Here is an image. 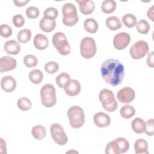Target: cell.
Returning <instances> with one entry per match:
<instances>
[{"label": "cell", "instance_id": "6da1fadb", "mask_svg": "<svg viewBox=\"0 0 154 154\" xmlns=\"http://www.w3.org/2000/svg\"><path fill=\"white\" fill-rule=\"evenodd\" d=\"M124 66L116 59H108L103 61L100 72L103 79L109 85L116 86L120 84L125 75Z\"/></svg>", "mask_w": 154, "mask_h": 154}, {"label": "cell", "instance_id": "7a4b0ae2", "mask_svg": "<svg viewBox=\"0 0 154 154\" xmlns=\"http://www.w3.org/2000/svg\"><path fill=\"white\" fill-rule=\"evenodd\" d=\"M41 101L43 105L46 108L54 106L57 102L56 90L51 84L44 85L40 90Z\"/></svg>", "mask_w": 154, "mask_h": 154}, {"label": "cell", "instance_id": "3957f363", "mask_svg": "<svg viewBox=\"0 0 154 154\" xmlns=\"http://www.w3.org/2000/svg\"><path fill=\"white\" fill-rule=\"evenodd\" d=\"M129 147L128 141L123 137H119L108 143L105 152L106 154H121L126 153Z\"/></svg>", "mask_w": 154, "mask_h": 154}, {"label": "cell", "instance_id": "277c9868", "mask_svg": "<svg viewBox=\"0 0 154 154\" xmlns=\"http://www.w3.org/2000/svg\"><path fill=\"white\" fill-rule=\"evenodd\" d=\"M99 99L105 110L113 112L117 108L118 103L111 90L106 88L102 90L99 93Z\"/></svg>", "mask_w": 154, "mask_h": 154}, {"label": "cell", "instance_id": "5b68a950", "mask_svg": "<svg viewBox=\"0 0 154 154\" xmlns=\"http://www.w3.org/2000/svg\"><path fill=\"white\" fill-rule=\"evenodd\" d=\"M70 125L75 129L82 127L85 122V115L83 109L78 106H72L67 111Z\"/></svg>", "mask_w": 154, "mask_h": 154}, {"label": "cell", "instance_id": "8992f818", "mask_svg": "<svg viewBox=\"0 0 154 154\" xmlns=\"http://www.w3.org/2000/svg\"><path fill=\"white\" fill-rule=\"evenodd\" d=\"M63 18V23L67 26L75 25L78 21V16L77 10L74 4L67 2L66 3L62 8Z\"/></svg>", "mask_w": 154, "mask_h": 154}, {"label": "cell", "instance_id": "52a82bcc", "mask_svg": "<svg viewBox=\"0 0 154 154\" xmlns=\"http://www.w3.org/2000/svg\"><path fill=\"white\" fill-rule=\"evenodd\" d=\"M52 43L61 55H67L70 54V46L63 32H57L55 33L52 36Z\"/></svg>", "mask_w": 154, "mask_h": 154}, {"label": "cell", "instance_id": "ba28073f", "mask_svg": "<svg viewBox=\"0 0 154 154\" xmlns=\"http://www.w3.org/2000/svg\"><path fill=\"white\" fill-rule=\"evenodd\" d=\"M96 45L95 40L90 37H84L80 43V53L85 59L93 57L96 53Z\"/></svg>", "mask_w": 154, "mask_h": 154}, {"label": "cell", "instance_id": "9c48e42d", "mask_svg": "<svg viewBox=\"0 0 154 154\" xmlns=\"http://www.w3.org/2000/svg\"><path fill=\"white\" fill-rule=\"evenodd\" d=\"M149 48L147 43L144 40H139L134 43L130 48L131 57L135 60H139L149 53Z\"/></svg>", "mask_w": 154, "mask_h": 154}, {"label": "cell", "instance_id": "30bf717a", "mask_svg": "<svg viewBox=\"0 0 154 154\" xmlns=\"http://www.w3.org/2000/svg\"><path fill=\"white\" fill-rule=\"evenodd\" d=\"M50 132L53 140L58 145L63 146L67 143L68 141L64 129L58 123H53L50 128Z\"/></svg>", "mask_w": 154, "mask_h": 154}, {"label": "cell", "instance_id": "8fae6325", "mask_svg": "<svg viewBox=\"0 0 154 154\" xmlns=\"http://www.w3.org/2000/svg\"><path fill=\"white\" fill-rule=\"evenodd\" d=\"M131 42V36L128 32H120L116 34L113 38V45L117 50H123L126 48Z\"/></svg>", "mask_w": 154, "mask_h": 154}, {"label": "cell", "instance_id": "7c38bea8", "mask_svg": "<svg viewBox=\"0 0 154 154\" xmlns=\"http://www.w3.org/2000/svg\"><path fill=\"white\" fill-rule=\"evenodd\" d=\"M135 93L133 88L129 87H125L120 89L117 94V97L119 102L123 103H128L135 99Z\"/></svg>", "mask_w": 154, "mask_h": 154}, {"label": "cell", "instance_id": "4fadbf2b", "mask_svg": "<svg viewBox=\"0 0 154 154\" xmlns=\"http://www.w3.org/2000/svg\"><path fill=\"white\" fill-rule=\"evenodd\" d=\"M17 65L16 60L9 56H4L0 59V72L3 73L14 69Z\"/></svg>", "mask_w": 154, "mask_h": 154}, {"label": "cell", "instance_id": "5bb4252c", "mask_svg": "<svg viewBox=\"0 0 154 154\" xmlns=\"http://www.w3.org/2000/svg\"><path fill=\"white\" fill-rule=\"evenodd\" d=\"M93 121L94 124L99 128L108 127L111 122L109 116L103 112H98L94 115Z\"/></svg>", "mask_w": 154, "mask_h": 154}, {"label": "cell", "instance_id": "9a60e30c", "mask_svg": "<svg viewBox=\"0 0 154 154\" xmlns=\"http://www.w3.org/2000/svg\"><path fill=\"white\" fill-rule=\"evenodd\" d=\"M1 87L5 92H12L16 87V81L11 76H5L1 80Z\"/></svg>", "mask_w": 154, "mask_h": 154}, {"label": "cell", "instance_id": "2e32d148", "mask_svg": "<svg viewBox=\"0 0 154 154\" xmlns=\"http://www.w3.org/2000/svg\"><path fill=\"white\" fill-rule=\"evenodd\" d=\"M76 2L79 4L80 11L84 15L91 14L95 9V4L93 1L76 0Z\"/></svg>", "mask_w": 154, "mask_h": 154}, {"label": "cell", "instance_id": "e0dca14e", "mask_svg": "<svg viewBox=\"0 0 154 154\" xmlns=\"http://www.w3.org/2000/svg\"><path fill=\"white\" fill-rule=\"evenodd\" d=\"M4 48L5 52L10 55H17L20 51V45L15 40H10L6 42Z\"/></svg>", "mask_w": 154, "mask_h": 154}, {"label": "cell", "instance_id": "ac0fdd59", "mask_svg": "<svg viewBox=\"0 0 154 154\" xmlns=\"http://www.w3.org/2000/svg\"><path fill=\"white\" fill-rule=\"evenodd\" d=\"M65 93L69 96H75L78 95L81 91V84L76 79L71 80L67 86L64 88Z\"/></svg>", "mask_w": 154, "mask_h": 154}, {"label": "cell", "instance_id": "d6986e66", "mask_svg": "<svg viewBox=\"0 0 154 154\" xmlns=\"http://www.w3.org/2000/svg\"><path fill=\"white\" fill-rule=\"evenodd\" d=\"M33 43L36 49L44 50L48 46V38L46 35L42 34H37L34 37Z\"/></svg>", "mask_w": 154, "mask_h": 154}, {"label": "cell", "instance_id": "ffe728a7", "mask_svg": "<svg viewBox=\"0 0 154 154\" xmlns=\"http://www.w3.org/2000/svg\"><path fill=\"white\" fill-rule=\"evenodd\" d=\"M134 150L137 154L149 153L148 144L146 140L143 138L137 139L134 143Z\"/></svg>", "mask_w": 154, "mask_h": 154}, {"label": "cell", "instance_id": "44dd1931", "mask_svg": "<svg viewBox=\"0 0 154 154\" xmlns=\"http://www.w3.org/2000/svg\"><path fill=\"white\" fill-rule=\"evenodd\" d=\"M131 127L134 132L142 134L146 129V122L142 119L137 117L132 121Z\"/></svg>", "mask_w": 154, "mask_h": 154}, {"label": "cell", "instance_id": "7402d4cb", "mask_svg": "<svg viewBox=\"0 0 154 154\" xmlns=\"http://www.w3.org/2000/svg\"><path fill=\"white\" fill-rule=\"evenodd\" d=\"M39 26L41 30L44 32H50L55 29L56 26V22L55 20H49L43 17L39 22Z\"/></svg>", "mask_w": 154, "mask_h": 154}, {"label": "cell", "instance_id": "603a6c76", "mask_svg": "<svg viewBox=\"0 0 154 154\" xmlns=\"http://www.w3.org/2000/svg\"><path fill=\"white\" fill-rule=\"evenodd\" d=\"M31 134L34 138L41 140L45 137L46 135V130L43 126L41 125H37L32 127Z\"/></svg>", "mask_w": 154, "mask_h": 154}, {"label": "cell", "instance_id": "cb8c5ba5", "mask_svg": "<svg viewBox=\"0 0 154 154\" xmlns=\"http://www.w3.org/2000/svg\"><path fill=\"white\" fill-rule=\"evenodd\" d=\"M106 26L112 31H116L120 29L122 26V22L116 16H110L107 18L105 22Z\"/></svg>", "mask_w": 154, "mask_h": 154}, {"label": "cell", "instance_id": "d4e9b609", "mask_svg": "<svg viewBox=\"0 0 154 154\" xmlns=\"http://www.w3.org/2000/svg\"><path fill=\"white\" fill-rule=\"evenodd\" d=\"M84 27L87 32L94 34L96 32L98 29V23L95 19L88 18L85 20L84 22Z\"/></svg>", "mask_w": 154, "mask_h": 154}, {"label": "cell", "instance_id": "484cf974", "mask_svg": "<svg viewBox=\"0 0 154 154\" xmlns=\"http://www.w3.org/2000/svg\"><path fill=\"white\" fill-rule=\"evenodd\" d=\"M70 76L67 73H61L56 78V83L60 88H64L69 85L71 81Z\"/></svg>", "mask_w": 154, "mask_h": 154}, {"label": "cell", "instance_id": "4316f807", "mask_svg": "<svg viewBox=\"0 0 154 154\" xmlns=\"http://www.w3.org/2000/svg\"><path fill=\"white\" fill-rule=\"evenodd\" d=\"M117 4L113 0H105L103 1L102 5V11L105 14H109L114 12L116 8Z\"/></svg>", "mask_w": 154, "mask_h": 154}, {"label": "cell", "instance_id": "83f0119b", "mask_svg": "<svg viewBox=\"0 0 154 154\" xmlns=\"http://www.w3.org/2000/svg\"><path fill=\"white\" fill-rule=\"evenodd\" d=\"M29 78L32 83L38 84L43 79V74L40 70L34 69L29 72Z\"/></svg>", "mask_w": 154, "mask_h": 154}, {"label": "cell", "instance_id": "f1b7e54d", "mask_svg": "<svg viewBox=\"0 0 154 154\" xmlns=\"http://www.w3.org/2000/svg\"><path fill=\"white\" fill-rule=\"evenodd\" d=\"M120 114L123 118L128 119L135 115V109L132 106L129 105H126L121 108Z\"/></svg>", "mask_w": 154, "mask_h": 154}, {"label": "cell", "instance_id": "f546056e", "mask_svg": "<svg viewBox=\"0 0 154 154\" xmlns=\"http://www.w3.org/2000/svg\"><path fill=\"white\" fill-rule=\"evenodd\" d=\"M31 35V31L29 29L25 28L19 31L17 35V38L19 42L26 43L30 40Z\"/></svg>", "mask_w": 154, "mask_h": 154}, {"label": "cell", "instance_id": "4dcf8cb0", "mask_svg": "<svg viewBox=\"0 0 154 154\" xmlns=\"http://www.w3.org/2000/svg\"><path fill=\"white\" fill-rule=\"evenodd\" d=\"M17 105L18 108L22 111H28L31 108L32 103L31 100L26 97H22L17 100Z\"/></svg>", "mask_w": 154, "mask_h": 154}, {"label": "cell", "instance_id": "1f68e13d", "mask_svg": "<svg viewBox=\"0 0 154 154\" xmlns=\"http://www.w3.org/2000/svg\"><path fill=\"white\" fill-rule=\"evenodd\" d=\"M122 22L128 28H132L137 25V18L132 14H126L122 17Z\"/></svg>", "mask_w": 154, "mask_h": 154}, {"label": "cell", "instance_id": "d6a6232c", "mask_svg": "<svg viewBox=\"0 0 154 154\" xmlns=\"http://www.w3.org/2000/svg\"><path fill=\"white\" fill-rule=\"evenodd\" d=\"M58 15V10L54 7H48L43 12V18L49 20H55Z\"/></svg>", "mask_w": 154, "mask_h": 154}, {"label": "cell", "instance_id": "836d02e7", "mask_svg": "<svg viewBox=\"0 0 154 154\" xmlns=\"http://www.w3.org/2000/svg\"><path fill=\"white\" fill-rule=\"evenodd\" d=\"M137 31L141 34H146L150 30V25L149 23L144 19L140 20L137 23Z\"/></svg>", "mask_w": 154, "mask_h": 154}, {"label": "cell", "instance_id": "e575fe53", "mask_svg": "<svg viewBox=\"0 0 154 154\" xmlns=\"http://www.w3.org/2000/svg\"><path fill=\"white\" fill-rule=\"evenodd\" d=\"M23 61L25 66L28 68L36 66L38 63L37 58L33 55H26L24 57Z\"/></svg>", "mask_w": 154, "mask_h": 154}, {"label": "cell", "instance_id": "d590c367", "mask_svg": "<svg viewBox=\"0 0 154 154\" xmlns=\"http://www.w3.org/2000/svg\"><path fill=\"white\" fill-rule=\"evenodd\" d=\"M59 69V65L55 61H49L45 65V70L49 74L56 73Z\"/></svg>", "mask_w": 154, "mask_h": 154}, {"label": "cell", "instance_id": "8d00e7d4", "mask_svg": "<svg viewBox=\"0 0 154 154\" xmlns=\"http://www.w3.org/2000/svg\"><path fill=\"white\" fill-rule=\"evenodd\" d=\"M26 15L29 19H35L39 16V10L34 6L29 7L26 10Z\"/></svg>", "mask_w": 154, "mask_h": 154}, {"label": "cell", "instance_id": "74e56055", "mask_svg": "<svg viewBox=\"0 0 154 154\" xmlns=\"http://www.w3.org/2000/svg\"><path fill=\"white\" fill-rule=\"evenodd\" d=\"M12 34L11 28L5 24H2L0 26V35L5 38L9 37Z\"/></svg>", "mask_w": 154, "mask_h": 154}, {"label": "cell", "instance_id": "f35d334b", "mask_svg": "<svg viewBox=\"0 0 154 154\" xmlns=\"http://www.w3.org/2000/svg\"><path fill=\"white\" fill-rule=\"evenodd\" d=\"M153 121V119H151L146 122V129L144 132L149 136H153L154 134Z\"/></svg>", "mask_w": 154, "mask_h": 154}, {"label": "cell", "instance_id": "ab89813d", "mask_svg": "<svg viewBox=\"0 0 154 154\" xmlns=\"http://www.w3.org/2000/svg\"><path fill=\"white\" fill-rule=\"evenodd\" d=\"M13 23L17 28L22 27L25 23V19L20 14H16L13 17Z\"/></svg>", "mask_w": 154, "mask_h": 154}, {"label": "cell", "instance_id": "60d3db41", "mask_svg": "<svg viewBox=\"0 0 154 154\" xmlns=\"http://www.w3.org/2000/svg\"><path fill=\"white\" fill-rule=\"evenodd\" d=\"M147 64L149 67H153V52H150L147 58Z\"/></svg>", "mask_w": 154, "mask_h": 154}, {"label": "cell", "instance_id": "b9f144b4", "mask_svg": "<svg viewBox=\"0 0 154 154\" xmlns=\"http://www.w3.org/2000/svg\"><path fill=\"white\" fill-rule=\"evenodd\" d=\"M29 2V0H22V1H14L13 3L17 6V7H23L25 6L27 3Z\"/></svg>", "mask_w": 154, "mask_h": 154}, {"label": "cell", "instance_id": "7bdbcfd3", "mask_svg": "<svg viewBox=\"0 0 154 154\" xmlns=\"http://www.w3.org/2000/svg\"><path fill=\"white\" fill-rule=\"evenodd\" d=\"M147 17L152 20L153 21V6H152L150 8H149L147 13Z\"/></svg>", "mask_w": 154, "mask_h": 154}]
</instances>
